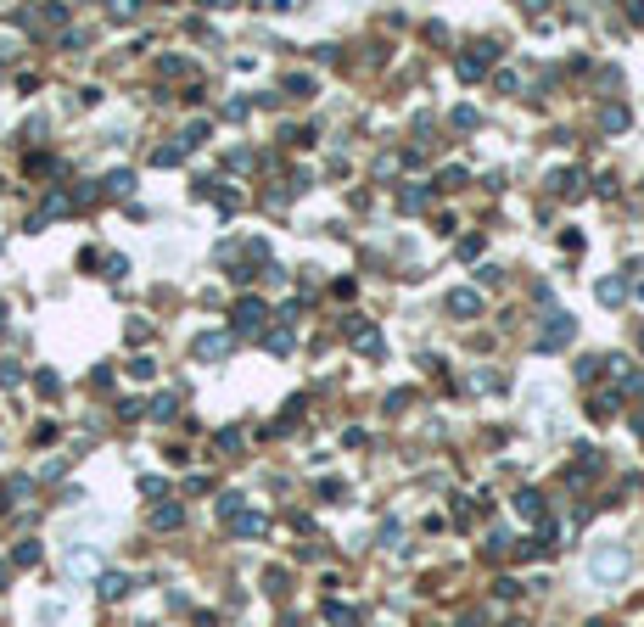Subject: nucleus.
<instances>
[{"mask_svg": "<svg viewBox=\"0 0 644 627\" xmlns=\"http://www.w3.org/2000/svg\"><path fill=\"white\" fill-rule=\"evenodd\" d=\"M236 325H242V330H258V325H263V303H258V297L242 303V309H236Z\"/></svg>", "mask_w": 644, "mask_h": 627, "instance_id": "obj_1", "label": "nucleus"}, {"mask_svg": "<svg viewBox=\"0 0 644 627\" xmlns=\"http://www.w3.org/2000/svg\"><path fill=\"white\" fill-rule=\"evenodd\" d=\"M482 303H477V292H454L448 297V314H477Z\"/></svg>", "mask_w": 644, "mask_h": 627, "instance_id": "obj_2", "label": "nucleus"}, {"mask_svg": "<svg viewBox=\"0 0 644 627\" xmlns=\"http://www.w3.org/2000/svg\"><path fill=\"white\" fill-rule=\"evenodd\" d=\"M196 353H202V359H219V353H225V336H202Z\"/></svg>", "mask_w": 644, "mask_h": 627, "instance_id": "obj_3", "label": "nucleus"}, {"mask_svg": "<svg viewBox=\"0 0 644 627\" xmlns=\"http://www.w3.org/2000/svg\"><path fill=\"white\" fill-rule=\"evenodd\" d=\"M152 527H179V504H162L157 515H152Z\"/></svg>", "mask_w": 644, "mask_h": 627, "instance_id": "obj_4", "label": "nucleus"}, {"mask_svg": "<svg viewBox=\"0 0 644 627\" xmlns=\"http://www.w3.org/2000/svg\"><path fill=\"white\" fill-rule=\"evenodd\" d=\"M124 588H129V583H124V577H101V594H107V599H118V594H124Z\"/></svg>", "mask_w": 644, "mask_h": 627, "instance_id": "obj_5", "label": "nucleus"}]
</instances>
